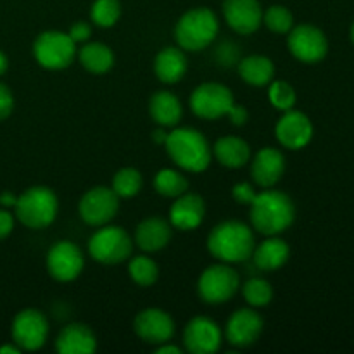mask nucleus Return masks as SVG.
Instances as JSON below:
<instances>
[{"instance_id":"f257e3e1","label":"nucleus","mask_w":354,"mask_h":354,"mask_svg":"<svg viewBox=\"0 0 354 354\" xmlns=\"http://www.w3.org/2000/svg\"><path fill=\"white\" fill-rule=\"evenodd\" d=\"M251 206V223L263 235H279L286 232L296 218V206L286 192L266 189L256 194Z\"/></svg>"},{"instance_id":"f03ea898","label":"nucleus","mask_w":354,"mask_h":354,"mask_svg":"<svg viewBox=\"0 0 354 354\" xmlns=\"http://www.w3.org/2000/svg\"><path fill=\"white\" fill-rule=\"evenodd\" d=\"M256 248L254 234L245 223L227 220L218 223L207 237V251L221 263H242L251 258Z\"/></svg>"},{"instance_id":"7ed1b4c3","label":"nucleus","mask_w":354,"mask_h":354,"mask_svg":"<svg viewBox=\"0 0 354 354\" xmlns=\"http://www.w3.org/2000/svg\"><path fill=\"white\" fill-rule=\"evenodd\" d=\"M165 147L171 161L178 168L190 173L207 169L213 158V149L203 133L196 128H175L166 137Z\"/></svg>"},{"instance_id":"20e7f679","label":"nucleus","mask_w":354,"mask_h":354,"mask_svg":"<svg viewBox=\"0 0 354 354\" xmlns=\"http://www.w3.org/2000/svg\"><path fill=\"white\" fill-rule=\"evenodd\" d=\"M220 24L216 14L207 7H196L183 14L175 26V40L180 48L199 52L209 47L218 37Z\"/></svg>"},{"instance_id":"39448f33","label":"nucleus","mask_w":354,"mask_h":354,"mask_svg":"<svg viewBox=\"0 0 354 354\" xmlns=\"http://www.w3.org/2000/svg\"><path fill=\"white\" fill-rule=\"evenodd\" d=\"M14 209H16V218L24 227L41 230L54 223L55 216H57L59 201L54 190L44 185H37L17 197Z\"/></svg>"},{"instance_id":"423d86ee","label":"nucleus","mask_w":354,"mask_h":354,"mask_svg":"<svg viewBox=\"0 0 354 354\" xmlns=\"http://www.w3.org/2000/svg\"><path fill=\"white\" fill-rule=\"evenodd\" d=\"M88 252L97 263L120 265V263L131 258L133 241H131L130 234L124 228L104 225L100 230H97L90 237Z\"/></svg>"},{"instance_id":"0eeeda50","label":"nucleus","mask_w":354,"mask_h":354,"mask_svg":"<svg viewBox=\"0 0 354 354\" xmlns=\"http://www.w3.org/2000/svg\"><path fill=\"white\" fill-rule=\"evenodd\" d=\"M33 55L38 64L50 71H59L71 66L76 57V44L68 33L57 30L44 31L33 44Z\"/></svg>"},{"instance_id":"6e6552de","label":"nucleus","mask_w":354,"mask_h":354,"mask_svg":"<svg viewBox=\"0 0 354 354\" xmlns=\"http://www.w3.org/2000/svg\"><path fill=\"white\" fill-rule=\"evenodd\" d=\"M241 287L239 273L228 263H218L204 270L197 282V294L207 304H223Z\"/></svg>"},{"instance_id":"1a4fd4ad","label":"nucleus","mask_w":354,"mask_h":354,"mask_svg":"<svg viewBox=\"0 0 354 354\" xmlns=\"http://www.w3.org/2000/svg\"><path fill=\"white\" fill-rule=\"evenodd\" d=\"M235 104L237 102L232 90L216 82L203 83L190 95V109L194 114L209 121L228 116Z\"/></svg>"},{"instance_id":"9d476101","label":"nucleus","mask_w":354,"mask_h":354,"mask_svg":"<svg viewBox=\"0 0 354 354\" xmlns=\"http://www.w3.org/2000/svg\"><path fill=\"white\" fill-rule=\"evenodd\" d=\"M48 337V320L40 310L19 311L12 322V341L21 351H38Z\"/></svg>"},{"instance_id":"9b49d317","label":"nucleus","mask_w":354,"mask_h":354,"mask_svg":"<svg viewBox=\"0 0 354 354\" xmlns=\"http://www.w3.org/2000/svg\"><path fill=\"white\" fill-rule=\"evenodd\" d=\"M80 216L90 227H104L114 220L120 209V197L113 189L93 187L80 201Z\"/></svg>"},{"instance_id":"f8f14e48","label":"nucleus","mask_w":354,"mask_h":354,"mask_svg":"<svg viewBox=\"0 0 354 354\" xmlns=\"http://www.w3.org/2000/svg\"><path fill=\"white\" fill-rule=\"evenodd\" d=\"M289 50L297 61L315 64L325 59L328 52V40L320 28L313 24H299L289 31Z\"/></svg>"},{"instance_id":"ddd939ff","label":"nucleus","mask_w":354,"mask_h":354,"mask_svg":"<svg viewBox=\"0 0 354 354\" xmlns=\"http://www.w3.org/2000/svg\"><path fill=\"white\" fill-rule=\"evenodd\" d=\"M85 259L78 245L71 241H59L48 249L47 272L57 282H71L82 273Z\"/></svg>"},{"instance_id":"4468645a","label":"nucleus","mask_w":354,"mask_h":354,"mask_svg":"<svg viewBox=\"0 0 354 354\" xmlns=\"http://www.w3.org/2000/svg\"><path fill=\"white\" fill-rule=\"evenodd\" d=\"M133 330L147 344L161 346L175 335V322L161 308H145L135 317Z\"/></svg>"},{"instance_id":"2eb2a0df","label":"nucleus","mask_w":354,"mask_h":354,"mask_svg":"<svg viewBox=\"0 0 354 354\" xmlns=\"http://www.w3.org/2000/svg\"><path fill=\"white\" fill-rule=\"evenodd\" d=\"M220 327L207 317H196L185 325L183 330V346L185 351L192 354H214L221 348Z\"/></svg>"},{"instance_id":"dca6fc26","label":"nucleus","mask_w":354,"mask_h":354,"mask_svg":"<svg viewBox=\"0 0 354 354\" xmlns=\"http://www.w3.org/2000/svg\"><path fill=\"white\" fill-rule=\"evenodd\" d=\"M263 327H265V322L258 311L251 308H242L228 318L225 337L235 348H249L261 337Z\"/></svg>"},{"instance_id":"f3484780","label":"nucleus","mask_w":354,"mask_h":354,"mask_svg":"<svg viewBox=\"0 0 354 354\" xmlns=\"http://www.w3.org/2000/svg\"><path fill=\"white\" fill-rule=\"evenodd\" d=\"M275 133L283 147L290 149V151H299V149L306 147L313 138V123L301 111H283V116L280 118L275 127Z\"/></svg>"},{"instance_id":"a211bd4d","label":"nucleus","mask_w":354,"mask_h":354,"mask_svg":"<svg viewBox=\"0 0 354 354\" xmlns=\"http://www.w3.org/2000/svg\"><path fill=\"white\" fill-rule=\"evenodd\" d=\"M223 16L228 26L239 35H251L263 23V7L259 0H225Z\"/></svg>"},{"instance_id":"6ab92c4d","label":"nucleus","mask_w":354,"mask_h":354,"mask_svg":"<svg viewBox=\"0 0 354 354\" xmlns=\"http://www.w3.org/2000/svg\"><path fill=\"white\" fill-rule=\"evenodd\" d=\"M286 171V158L275 147H265L254 156L251 165V176L254 183L263 189H272Z\"/></svg>"},{"instance_id":"aec40b11","label":"nucleus","mask_w":354,"mask_h":354,"mask_svg":"<svg viewBox=\"0 0 354 354\" xmlns=\"http://www.w3.org/2000/svg\"><path fill=\"white\" fill-rule=\"evenodd\" d=\"M169 207V223L178 230H194L199 227L206 214V203L199 194L185 192L175 197Z\"/></svg>"},{"instance_id":"412c9836","label":"nucleus","mask_w":354,"mask_h":354,"mask_svg":"<svg viewBox=\"0 0 354 354\" xmlns=\"http://www.w3.org/2000/svg\"><path fill=\"white\" fill-rule=\"evenodd\" d=\"M55 349L61 354H92L97 349V337L85 324H69L59 332Z\"/></svg>"},{"instance_id":"4be33fe9","label":"nucleus","mask_w":354,"mask_h":354,"mask_svg":"<svg viewBox=\"0 0 354 354\" xmlns=\"http://www.w3.org/2000/svg\"><path fill=\"white\" fill-rule=\"evenodd\" d=\"M171 241V223L159 216L145 218L135 230V242L145 252H158Z\"/></svg>"},{"instance_id":"5701e85b","label":"nucleus","mask_w":354,"mask_h":354,"mask_svg":"<svg viewBox=\"0 0 354 354\" xmlns=\"http://www.w3.org/2000/svg\"><path fill=\"white\" fill-rule=\"evenodd\" d=\"M289 244L283 239L277 237V235H270L258 248H254L251 258L254 265L263 272H275V270L282 268L289 261Z\"/></svg>"},{"instance_id":"b1692460","label":"nucleus","mask_w":354,"mask_h":354,"mask_svg":"<svg viewBox=\"0 0 354 354\" xmlns=\"http://www.w3.org/2000/svg\"><path fill=\"white\" fill-rule=\"evenodd\" d=\"M154 73L159 82L178 83L187 73V55L180 47H165L154 59Z\"/></svg>"},{"instance_id":"393cba45","label":"nucleus","mask_w":354,"mask_h":354,"mask_svg":"<svg viewBox=\"0 0 354 354\" xmlns=\"http://www.w3.org/2000/svg\"><path fill=\"white\" fill-rule=\"evenodd\" d=\"M213 156L225 168L237 169L248 165L251 159V147L244 138L228 135V137L218 138L216 144L213 145Z\"/></svg>"},{"instance_id":"a878e982","label":"nucleus","mask_w":354,"mask_h":354,"mask_svg":"<svg viewBox=\"0 0 354 354\" xmlns=\"http://www.w3.org/2000/svg\"><path fill=\"white\" fill-rule=\"evenodd\" d=\"M149 113L159 127H176L183 116V107L178 97L166 90H159L149 100Z\"/></svg>"},{"instance_id":"bb28decb","label":"nucleus","mask_w":354,"mask_h":354,"mask_svg":"<svg viewBox=\"0 0 354 354\" xmlns=\"http://www.w3.org/2000/svg\"><path fill=\"white\" fill-rule=\"evenodd\" d=\"M239 75L252 86L268 85L275 76V64L266 55H249L239 62Z\"/></svg>"},{"instance_id":"cd10ccee","label":"nucleus","mask_w":354,"mask_h":354,"mask_svg":"<svg viewBox=\"0 0 354 354\" xmlns=\"http://www.w3.org/2000/svg\"><path fill=\"white\" fill-rule=\"evenodd\" d=\"M80 62L86 71L93 75H104L111 71L114 66V54L109 45L100 44V41H90L80 48Z\"/></svg>"},{"instance_id":"c85d7f7f","label":"nucleus","mask_w":354,"mask_h":354,"mask_svg":"<svg viewBox=\"0 0 354 354\" xmlns=\"http://www.w3.org/2000/svg\"><path fill=\"white\" fill-rule=\"evenodd\" d=\"M156 192L165 197H178L189 189V180L180 171L171 168L159 169L154 176Z\"/></svg>"},{"instance_id":"c756f323","label":"nucleus","mask_w":354,"mask_h":354,"mask_svg":"<svg viewBox=\"0 0 354 354\" xmlns=\"http://www.w3.org/2000/svg\"><path fill=\"white\" fill-rule=\"evenodd\" d=\"M130 279L140 287H151L159 279V266L149 256H133L128 263Z\"/></svg>"},{"instance_id":"7c9ffc66","label":"nucleus","mask_w":354,"mask_h":354,"mask_svg":"<svg viewBox=\"0 0 354 354\" xmlns=\"http://www.w3.org/2000/svg\"><path fill=\"white\" fill-rule=\"evenodd\" d=\"M144 180L138 169L135 168H121L113 176V187L111 189L118 194V197H133L142 190Z\"/></svg>"},{"instance_id":"2f4dec72","label":"nucleus","mask_w":354,"mask_h":354,"mask_svg":"<svg viewBox=\"0 0 354 354\" xmlns=\"http://www.w3.org/2000/svg\"><path fill=\"white\" fill-rule=\"evenodd\" d=\"M90 17L100 28L114 26L121 17L120 0H95L90 9Z\"/></svg>"},{"instance_id":"473e14b6","label":"nucleus","mask_w":354,"mask_h":354,"mask_svg":"<svg viewBox=\"0 0 354 354\" xmlns=\"http://www.w3.org/2000/svg\"><path fill=\"white\" fill-rule=\"evenodd\" d=\"M242 296L251 306L263 308L268 306L273 299V289L268 280L251 279L242 286Z\"/></svg>"},{"instance_id":"72a5a7b5","label":"nucleus","mask_w":354,"mask_h":354,"mask_svg":"<svg viewBox=\"0 0 354 354\" xmlns=\"http://www.w3.org/2000/svg\"><path fill=\"white\" fill-rule=\"evenodd\" d=\"M263 23L273 33L283 35L294 28V16L287 7L272 6L266 9V12H263Z\"/></svg>"},{"instance_id":"f704fd0d","label":"nucleus","mask_w":354,"mask_h":354,"mask_svg":"<svg viewBox=\"0 0 354 354\" xmlns=\"http://www.w3.org/2000/svg\"><path fill=\"white\" fill-rule=\"evenodd\" d=\"M268 99L272 102V106H275L280 111H289L296 106V90L292 88V85L282 80H277V82H270L268 88Z\"/></svg>"},{"instance_id":"c9c22d12","label":"nucleus","mask_w":354,"mask_h":354,"mask_svg":"<svg viewBox=\"0 0 354 354\" xmlns=\"http://www.w3.org/2000/svg\"><path fill=\"white\" fill-rule=\"evenodd\" d=\"M256 190L254 187L251 185V183L248 182H241V183H235L234 189H232V196H234V199L237 201L239 204H251L252 199L256 197Z\"/></svg>"},{"instance_id":"e433bc0d","label":"nucleus","mask_w":354,"mask_h":354,"mask_svg":"<svg viewBox=\"0 0 354 354\" xmlns=\"http://www.w3.org/2000/svg\"><path fill=\"white\" fill-rule=\"evenodd\" d=\"M14 109V97L9 86L0 83V121L7 120Z\"/></svg>"},{"instance_id":"4c0bfd02","label":"nucleus","mask_w":354,"mask_h":354,"mask_svg":"<svg viewBox=\"0 0 354 354\" xmlns=\"http://www.w3.org/2000/svg\"><path fill=\"white\" fill-rule=\"evenodd\" d=\"M68 35L71 37V40L75 41V44H83V41L88 40L90 35H92V26H90L86 21H78V23H75L69 28Z\"/></svg>"},{"instance_id":"58836bf2","label":"nucleus","mask_w":354,"mask_h":354,"mask_svg":"<svg viewBox=\"0 0 354 354\" xmlns=\"http://www.w3.org/2000/svg\"><path fill=\"white\" fill-rule=\"evenodd\" d=\"M228 120H230L232 124H235V127H242V124L248 123V118H249V113L245 107L239 106V104H235L234 107H232L230 114H228Z\"/></svg>"},{"instance_id":"ea45409f","label":"nucleus","mask_w":354,"mask_h":354,"mask_svg":"<svg viewBox=\"0 0 354 354\" xmlns=\"http://www.w3.org/2000/svg\"><path fill=\"white\" fill-rule=\"evenodd\" d=\"M14 228V216L7 211L0 209V241L6 239Z\"/></svg>"},{"instance_id":"a19ab883","label":"nucleus","mask_w":354,"mask_h":354,"mask_svg":"<svg viewBox=\"0 0 354 354\" xmlns=\"http://www.w3.org/2000/svg\"><path fill=\"white\" fill-rule=\"evenodd\" d=\"M182 353L183 351L178 348V346L168 344V342H165V344H161L158 349H156V354H182Z\"/></svg>"},{"instance_id":"79ce46f5","label":"nucleus","mask_w":354,"mask_h":354,"mask_svg":"<svg viewBox=\"0 0 354 354\" xmlns=\"http://www.w3.org/2000/svg\"><path fill=\"white\" fill-rule=\"evenodd\" d=\"M16 201H17V197L14 196V194H10V192L0 194V204H2V206H6V207H14V204H16Z\"/></svg>"},{"instance_id":"37998d69","label":"nucleus","mask_w":354,"mask_h":354,"mask_svg":"<svg viewBox=\"0 0 354 354\" xmlns=\"http://www.w3.org/2000/svg\"><path fill=\"white\" fill-rule=\"evenodd\" d=\"M166 137H168V133H166V131L162 130V127L159 128V130H156L154 133H152V138H154L156 144H159V145L165 144V142H166Z\"/></svg>"},{"instance_id":"c03bdc74","label":"nucleus","mask_w":354,"mask_h":354,"mask_svg":"<svg viewBox=\"0 0 354 354\" xmlns=\"http://www.w3.org/2000/svg\"><path fill=\"white\" fill-rule=\"evenodd\" d=\"M21 353V348H17V346H3V348H0V354H19Z\"/></svg>"},{"instance_id":"a18cd8bd","label":"nucleus","mask_w":354,"mask_h":354,"mask_svg":"<svg viewBox=\"0 0 354 354\" xmlns=\"http://www.w3.org/2000/svg\"><path fill=\"white\" fill-rule=\"evenodd\" d=\"M7 64H9V62H7L6 54H2V52H0V75H3V73L7 71Z\"/></svg>"},{"instance_id":"49530a36","label":"nucleus","mask_w":354,"mask_h":354,"mask_svg":"<svg viewBox=\"0 0 354 354\" xmlns=\"http://www.w3.org/2000/svg\"><path fill=\"white\" fill-rule=\"evenodd\" d=\"M351 41L354 44V23H353V26H351Z\"/></svg>"}]
</instances>
